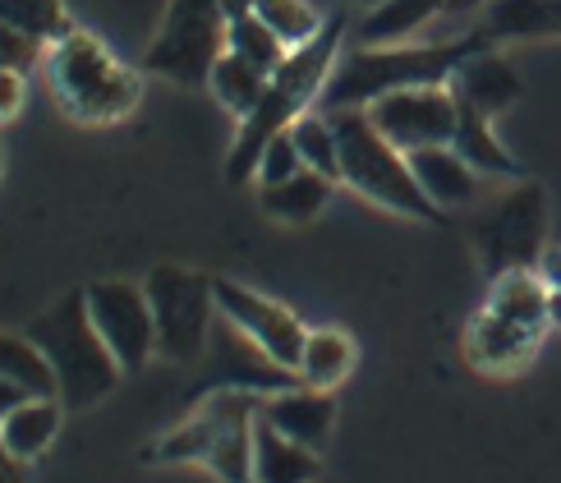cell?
I'll return each mask as SVG.
<instances>
[{
    "label": "cell",
    "instance_id": "44dd1931",
    "mask_svg": "<svg viewBox=\"0 0 561 483\" xmlns=\"http://www.w3.org/2000/svg\"><path fill=\"white\" fill-rule=\"evenodd\" d=\"M488 309L539 336L543 322H548V286L539 281V272H506V276H497V281H493Z\"/></svg>",
    "mask_w": 561,
    "mask_h": 483
},
{
    "label": "cell",
    "instance_id": "ffe728a7",
    "mask_svg": "<svg viewBox=\"0 0 561 483\" xmlns=\"http://www.w3.org/2000/svg\"><path fill=\"white\" fill-rule=\"evenodd\" d=\"M332 184L336 180H327L318 171H299L290 180H280V184H263L259 189V203H263V212L276 217V221H290V226H304V221H313L327 198H332Z\"/></svg>",
    "mask_w": 561,
    "mask_h": 483
},
{
    "label": "cell",
    "instance_id": "e575fe53",
    "mask_svg": "<svg viewBox=\"0 0 561 483\" xmlns=\"http://www.w3.org/2000/svg\"><path fill=\"white\" fill-rule=\"evenodd\" d=\"M539 281L548 286V290H561V249H543V258H539Z\"/></svg>",
    "mask_w": 561,
    "mask_h": 483
},
{
    "label": "cell",
    "instance_id": "f35d334b",
    "mask_svg": "<svg viewBox=\"0 0 561 483\" xmlns=\"http://www.w3.org/2000/svg\"><path fill=\"white\" fill-rule=\"evenodd\" d=\"M552 23H557V33H561V0H552Z\"/></svg>",
    "mask_w": 561,
    "mask_h": 483
},
{
    "label": "cell",
    "instance_id": "f1b7e54d",
    "mask_svg": "<svg viewBox=\"0 0 561 483\" xmlns=\"http://www.w3.org/2000/svg\"><path fill=\"white\" fill-rule=\"evenodd\" d=\"M290 138H295V148L304 157V166L327 175V180H341V143H336V125H332V115H299V120L290 125Z\"/></svg>",
    "mask_w": 561,
    "mask_h": 483
},
{
    "label": "cell",
    "instance_id": "2e32d148",
    "mask_svg": "<svg viewBox=\"0 0 561 483\" xmlns=\"http://www.w3.org/2000/svg\"><path fill=\"white\" fill-rule=\"evenodd\" d=\"M322 460L318 451L290 442L286 433H276L263 414L253 428V483H318Z\"/></svg>",
    "mask_w": 561,
    "mask_h": 483
},
{
    "label": "cell",
    "instance_id": "cb8c5ba5",
    "mask_svg": "<svg viewBox=\"0 0 561 483\" xmlns=\"http://www.w3.org/2000/svg\"><path fill=\"white\" fill-rule=\"evenodd\" d=\"M267 79L259 65H249L244 56L236 51H226L217 65H213V79H207V88H213V97L236 115V120H244V115H253V106L263 102V92H267Z\"/></svg>",
    "mask_w": 561,
    "mask_h": 483
},
{
    "label": "cell",
    "instance_id": "60d3db41",
    "mask_svg": "<svg viewBox=\"0 0 561 483\" xmlns=\"http://www.w3.org/2000/svg\"><path fill=\"white\" fill-rule=\"evenodd\" d=\"M318 483H327V479H318Z\"/></svg>",
    "mask_w": 561,
    "mask_h": 483
},
{
    "label": "cell",
    "instance_id": "ba28073f",
    "mask_svg": "<svg viewBox=\"0 0 561 483\" xmlns=\"http://www.w3.org/2000/svg\"><path fill=\"white\" fill-rule=\"evenodd\" d=\"M474 249L483 272L506 276V272H534L543 258V240H548V194L543 184L520 180L511 194H502L497 203H488L470 226Z\"/></svg>",
    "mask_w": 561,
    "mask_h": 483
},
{
    "label": "cell",
    "instance_id": "4dcf8cb0",
    "mask_svg": "<svg viewBox=\"0 0 561 483\" xmlns=\"http://www.w3.org/2000/svg\"><path fill=\"white\" fill-rule=\"evenodd\" d=\"M299 171H309L304 166V157H299V148H295V138H290V129L286 134H276L272 143L263 148V157H259V189L263 184H280V180H290V175H299Z\"/></svg>",
    "mask_w": 561,
    "mask_h": 483
},
{
    "label": "cell",
    "instance_id": "d590c367",
    "mask_svg": "<svg viewBox=\"0 0 561 483\" xmlns=\"http://www.w3.org/2000/svg\"><path fill=\"white\" fill-rule=\"evenodd\" d=\"M23 401H28V391H23L19 382H10V378H0V419H5L10 410H19Z\"/></svg>",
    "mask_w": 561,
    "mask_h": 483
},
{
    "label": "cell",
    "instance_id": "7c38bea8",
    "mask_svg": "<svg viewBox=\"0 0 561 483\" xmlns=\"http://www.w3.org/2000/svg\"><path fill=\"white\" fill-rule=\"evenodd\" d=\"M213 286H217V313L230 322V327L244 332L272 364L299 373V355H304V341H309V327H304L286 304H276V299L249 290L240 281H221L217 276Z\"/></svg>",
    "mask_w": 561,
    "mask_h": 483
},
{
    "label": "cell",
    "instance_id": "52a82bcc",
    "mask_svg": "<svg viewBox=\"0 0 561 483\" xmlns=\"http://www.w3.org/2000/svg\"><path fill=\"white\" fill-rule=\"evenodd\" d=\"M226 0H171L144 56L148 74L180 88H203L213 79V65L226 56Z\"/></svg>",
    "mask_w": 561,
    "mask_h": 483
},
{
    "label": "cell",
    "instance_id": "ac0fdd59",
    "mask_svg": "<svg viewBox=\"0 0 561 483\" xmlns=\"http://www.w3.org/2000/svg\"><path fill=\"white\" fill-rule=\"evenodd\" d=\"M60 419H65L60 396H28L19 410H10L5 419H0V437H5V447L19 460H37L46 447L56 442Z\"/></svg>",
    "mask_w": 561,
    "mask_h": 483
},
{
    "label": "cell",
    "instance_id": "1f68e13d",
    "mask_svg": "<svg viewBox=\"0 0 561 483\" xmlns=\"http://www.w3.org/2000/svg\"><path fill=\"white\" fill-rule=\"evenodd\" d=\"M37 51H46V46H37L33 37H23V33L0 23V69H23V74H28L37 65Z\"/></svg>",
    "mask_w": 561,
    "mask_h": 483
},
{
    "label": "cell",
    "instance_id": "d6986e66",
    "mask_svg": "<svg viewBox=\"0 0 561 483\" xmlns=\"http://www.w3.org/2000/svg\"><path fill=\"white\" fill-rule=\"evenodd\" d=\"M456 106H460V102H456ZM451 148H456L465 161H470V166H474L479 175H493V180H520V161L502 148V138L493 134V120H488V115H479L474 106H460Z\"/></svg>",
    "mask_w": 561,
    "mask_h": 483
},
{
    "label": "cell",
    "instance_id": "d6a6232c",
    "mask_svg": "<svg viewBox=\"0 0 561 483\" xmlns=\"http://www.w3.org/2000/svg\"><path fill=\"white\" fill-rule=\"evenodd\" d=\"M23 97H28V79L23 69H0V125H10L23 111Z\"/></svg>",
    "mask_w": 561,
    "mask_h": 483
},
{
    "label": "cell",
    "instance_id": "30bf717a",
    "mask_svg": "<svg viewBox=\"0 0 561 483\" xmlns=\"http://www.w3.org/2000/svg\"><path fill=\"white\" fill-rule=\"evenodd\" d=\"M456 92L447 83H424V88H401L387 92L368 106V120L382 129L387 143H396L405 157L419 148H442L456 138Z\"/></svg>",
    "mask_w": 561,
    "mask_h": 483
},
{
    "label": "cell",
    "instance_id": "ab89813d",
    "mask_svg": "<svg viewBox=\"0 0 561 483\" xmlns=\"http://www.w3.org/2000/svg\"><path fill=\"white\" fill-rule=\"evenodd\" d=\"M0 171H5V152H0Z\"/></svg>",
    "mask_w": 561,
    "mask_h": 483
},
{
    "label": "cell",
    "instance_id": "8fae6325",
    "mask_svg": "<svg viewBox=\"0 0 561 483\" xmlns=\"http://www.w3.org/2000/svg\"><path fill=\"white\" fill-rule=\"evenodd\" d=\"M83 299H88L92 327L111 345L115 364H121L125 373H138V368L157 355V322H152L148 290L134 281H92L83 290Z\"/></svg>",
    "mask_w": 561,
    "mask_h": 483
},
{
    "label": "cell",
    "instance_id": "4316f807",
    "mask_svg": "<svg viewBox=\"0 0 561 483\" xmlns=\"http://www.w3.org/2000/svg\"><path fill=\"white\" fill-rule=\"evenodd\" d=\"M0 23L37 46H56L65 33H75V23L65 14V0H0Z\"/></svg>",
    "mask_w": 561,
    "mask_h": 483
},
{
    "label": "cell",
    "instance_id": "3957f363",
    "mask_svg": "<svg viewBox=\"0 0 561 483\" xmlns=\"http://www.w3.org/2000/svg\"><path fill=\"white\" fill-rule=\"evenodd\" d=\"M263 396L244 387H221L207 396L180 428L144 451L157 465H207L221 483H253V428H259Z\"/></svg>",
    "mask_w": 561,
    "mask_h": 483
},
{
    "label": "cell",
    "instance_id": "836d02e7",
    "mask_svg": "<svg viewBox=\"0 0 561 483\" xmlns=\"http://www.w3.org/2000/svg\"><path fill=\"white\" fill-rule=\"evenodd\" d=\"M23 479H28V460H19L5 447V437H0V483H23Z\"/></svg>",
    "mask_w": 561,
    "mask_h": 483
},
{
    "label": "cell",
    "instance_id": "d4e9b609",
    "mask_svg": "<svg viewBox=\"0 0 561 483\" xmlns=\"http://www.w3.org/2000/svg\"><path fill=\"white\" fill-rule=\"evenodd\" d=\"M0 378L19 382L28 396H56V373L28 332H0Z\"/></svg>",
    "mask_w": 561,
    "mask_h": 483
},
{
    "label": "cell",
    "instance_id": "7a4b0ae2",
    "mask_svg": "<svg viewBox=\"0 0 561 483\" xmlns=\"http://www.w3.org/2000/svg\"><path fill=\"white\" fill-rule=\"evenodd\" d=\"M474 51H488V37L470 33L460 42H433V46H359L336 60L332 79L322 88L327 111H368L387 92L424 88V83H451L456 69Z\"/></svg>",
    "mask_w": 561,
    "mask_h": 483
},
{
    "label": "cell",
    "instance_id": "83f0119b",
    "mask_svg": "<svg viewBox=\"0 0 561 483\" xmlns=\"http://www.w3.org/2000/svg\"><path fill=\"white\" fill-rule=\"evenodd\" d=\"M226 51H236V56H244L249 65H259L263 74H276V69L286 65L290 46L280 42L259 14L249 10V14H240V19H230V28H226Z\"/></svg>",
    "mask_w": 561,
    "mask_h": 483
},
{
    "label": "cell",
    "instance_id": "5b68a950",
    "mask_svg": "<svg viewBox=\"0 0 561 483\" xmlns=\"http://www.w3.org/2000/svg\"><path fill=\"white\" fill-rule=\"evenodd\" d=\"M46 79H51L60 111L79 125H115L144 97V83H138L134 69L115 60L102 46V37L83 28L46 46Z\"/></svg>",
    "mask_w": 561,
    "mask_h": 483
},
{
    "label": "cell",
    "instance_id": "277c9868",
    "mask_svg": "<svg viewBox=\"0 0 561 483\" xmlns=\"http://www.w3.org/2000/svg\"><path fill=\"white\" fill-rule=\"evenodd\" d=\"M23 332L37 341V350L51 364L56 396L65 401V410H88V405L106 401L125 373V368L115 364L111 345L102 341V332L92 327L83 290L56 299V304L42 309Z\"/></svg>",
    "mask_w": 561,
    "mask_h": 483
},
{
    "label": "cell",
    "instance_id": "484cf974",
    "mask_svg": "<svg viewBox=\"0 0 561 483\" xmlns=\"http://www.w3.org/2000/svg\"><path fill=\"white\" fill-rule=\"evenodd\" d=\"M488 42H511V37H548L557 33L552 23V0H493L483 14Z\"/></svg>",
    "mask_w": 561,
    "mask_h": 483
},
{
    "label": "cell",
    "instance_id": "6da1fadb",
    "mask_svg": "<svg viewBox=\"0 0 561 483\" xmlns=\"http://www.w3.org/2000/svg\"><path fill=\"white\" fill-rule=\"evenodd\" d=\"M341 33H345V19H332L309 46L290 51L286 65L267 79L263 102L253 106V115L240 120L236 148H230V157H226V180L230 184L259 175L263 148L276 134H286L299 115H309L313 102H322V88H327V79H332V69L341 60Z\"/></svg>",
    "mask_w": 561,
    "mask_h": 483
},
{
    "label": "cell",
    "instance_id": "7402d4cb",
    "mask_svg": "<svg viewBox=\"0 0 561 483\" xmlns=\"http://www.w3.org/2000/svg\"><path fill=\"white\" fill-rule=\"evenodd\" d=\"M350 368H355V341L336 327H313L309 341H304V355H299V382L332 391L350 378Z\"/></svg>",
    "mask_w": 561,
    "mask_h": 483
},
{
    "label": "cell",
    "instance_id": "8992f818",
    "mask_svg": "<svg viewBox=\"0 0 561 483\" xmlns=\"http://www.w3.org/2000/svg\"><path fill=\"white\" fill-rule=\"evenodd\" d=\"M327 115H332L336 143H341V184H350L368 203L387 207V212H401L414 221L442 217L433 198L419 189L410 157L396 143H387L382 129L368 120V111H327Z\"/></svg>",
    "mask_w": 561,
    "mask_h": 483
},
{
    "label": "cell",
    "instance_id": "603a6c76",
    "mask_svg": "<svg viewBox=\"0 0 561 483\" xmlns=\"http://www.w3.org/2000/svg\"><path fill=\"white\" fill-rule=\"evenodd\" d=\"M442 10H447V0H378L359 23V42L364 46H396V42L414 37Z\"/></svg>",
    "mask_w": 561,
    "mask_h": 483
},
{
    "label": "cell",
    "instance_id": "5bb4252c",
    "mask_svg": "<svg viewBox=\"0 0 561 483\" xmlns=\"http://www.w3.org/2000/svg\"><path fill=\"white\" fill-rule=\"evenodd\" d=\"M410 171H414V180H419V189L433 198L437 212H451V207H465V203L479 198V180H483V175H479L451 143L410 152Z\"/></svg>",
    "mask_w": 561,
    "mask_h": 483
},
{
    "label": "cell",
    "instance_id": "74e56055",
    "mask_svg": "<svg viewBox=\"0 0 561 483\" xmlns=\"http://www.w3.org/2000/svg\"><path fill=\"white\" fill-rule=\"evenodd\" d=\"M548 322L561 327V290H548Z\"/></svg>",
    "mask_w": 561,
    "mask_h": 483
},
{
    "label": "cell",
    "instance_id": "4fadbf2b",
    "mask_svg": "<svg viewBox=\"0 0 561 483\" xmlns=\"http://www.w3.org/2000/svg\"><path fill=\"white\" fill-rule=\"evenodd\" d=\"M263 419L286 433L290 442L309 447V451H322L327 437H332V424H336V401L332 391H318V387H286V391H272L263 401Z\"/></svg>",
    "mask_w": 561,
    "mask_h": 483
},
{
    "label": "cell",
    "instance_id": "9a60e30c",
    "mask_svg": "<svg viewBox=\"0 0 561 483\" xmlns=\"http://www.w3.org/2000/svg\"><path fill=\"white\" fill-rule=\"evenodd\" d=\"M447 88L456 92L460 106H474L479 115H488V120H493V115H502L511 102L520 97V74H516V69H511L497 51H474V56L451 74Z\"/></svg>",
    "mask_w": 561,
    "mask_h": 483
},
{
    "label": "cell",
    "instance_id": "f546056e",
    "mask_svg": "<svg viewBox=\"0 0 561 483\" xmlns=\"http://www.w3.org/2000/svg\"><path fill=\"white\" fill-rule=\"evenodd\" d=\"M253 14H259L267 28L290 46V51H299V46H309L327 23L322 14L309 5V0H253Z\"/></svg>",
    "mask_w": 561,
    "mask_h": 483
},
{
    "label": "cell",
    "instance_id": "9c48e42d",
    "mask_svg": "<svg viewBox=\"0 0 561 483\" xmlns=\"http://www.w3.org/2000/svg\"><path fill=\"white\" fill-rule=\"evenodd\" d=\"M148 304L157 322V355H167L175 364L198 359L213 336V318H217V286L213 276H203L194 267L180 263H161L148 272Z\"/></svg>",
    "mask_w": 561,
    "mask_h": 483
},
{
    "label": "cell",
    "instance_id": "8d00e7d4",
    "mask_svg": "<svg viewBox=\"0 0 561 483\" xmlns=\"http://www.w3.org/2000/svg\"><path fill=\"white\" fill-rule=\"evenodd\" d=\"M493 0H447V14H470V10H488Z\"/></svg>",
    "mask_w": 561,
    "mask_h": 483
},
{
    "label": "cell",
    "instance_id": "e0dca14e",
    "mask_svg": "<svg viewBox=\"0 0 561 483\" xmlns=\"http://www.w3.org/2000/svg\"><path fill=\"white\" fill-rule=\"evenodd\" d=\"M534 345H539V336L516 327V322L497 318L493 309H483L474 322H470V336H465V350H470V359L479 368H493V373H502V368H516L534 355Z\"/></svg>",
    "mask_w": 561,
    "mask_h": 483
}]
</instances>
